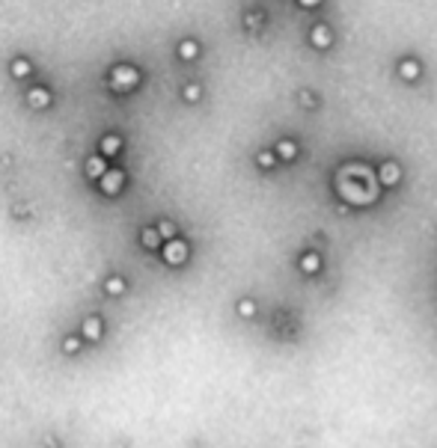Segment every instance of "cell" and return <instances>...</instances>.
I'll return each mask as SVG.
<instances>
[{"mask_svg":"<svg viewBox=\"0 0 437 448\" xmlns=\"http://www.w3.org/2000/svg\"><path fill=\"white\" fill-rule=\"evenodd\" d=\"M101 152L116 155V152H119V137H104V140H101Z\"/></svg>","mask_w":437,"mask_h":448,"instance_id":"obj_7","label":"cell"},{"mask_svg":"<svg viewBox=\"0 0 437 448\" xmlns=\"http://www.w3.org/2000/svg\"><path fill=\"white\" fill-rule=\"evenodd\" d=\"M241 312H244V315H253V303H241Z\"/></svg>","mask_w":437,"mask_h":448,"instance_id":"obj_17","label":"cell"},{"mask_svg":"<svg viewBox=\"0 0 437 448\" xmlns=\"http://www.w3.org/2000/svg\"><path fill=\"white\" fill-rule=\"evenodd\" d=\"M193 54H196V45H193V42H185V45H182V56H187V59H190Z\"/></svg>","mask_w":437,"mask_h":448,"instance_id":"obj_13","label":"cell"},{"mask_svg":"<svg viewBox=\"0 0 437 448\" xmlns=\"http://www.w3.org/2000/svg\"><path fill=\"white\" fill-rule=\"evenodd\" d=\"M137 83V71L131 65H116L113 74H110V86L113 89H125V86H134Z\"/></svg>","mask_w":437,"mask_h":448,"instance_id":"obj_2","label":"cell"},{"mask_svg":"<svg viewBox=\"0 0 437 448\" xmlns=\"http://www.w3.org/2000/svg\"><path fill=\"white\" fill-rule=\"evenodd\" d=\"M402 74H405V77H417V74H420V65H417V62H405V65H402Z\"/></svg>","mask_w":437,"mask_h":448,"instance_id":"obj_11","label":"cell"},{"mask_svg":"<svg viewBox=\"0 0 437 448\" xmlns=\"http://www.w3.org/2000/svg\"><path fill=\"white\" fill-rule=\"evenodd\" d=\"M119 184H122V172H104L101 175V187H104V193H119Z\"/></svg>","mask_w":437,"mask_h":448,"instance_id":"obj_3","label":"cell"},{"mask_svg":"<svg viewBox=\"0 0 437 448\" xmlns=\"http://www.w3.org/2000/svg\"><path fill=\"white\" fill-rule=\"evenodd\" d=\"M312 42H315L318 48H327V45H330V33H327V27H315V30H312Z\"/></svg>","mask_w":437,"mask_h":448,"instance_id":"obj_5","label":"cell"},{"mask_svg":"<svg viewBox=\"0 0 437 448\" xmlns=\"http://www.w3.org/2000/svg\"><path fill=\"white\" fill-rule=\"evenodd\" d=\"M381 178H384V181H396V178H399V169H396V164H387V167L381 169Z\"/></svg>","mask_w":437,"mask_h":448,"instance_id":"obj_9","label":"cell"},{"mask_svg":"<svg viewBox=\"0 0 437 448\" xmlns=\"http://www.w3.org/2000/svg\"><path fill=\"white\" fill-rule=\"evenodd\" d=\"M301 3H304V6H315V3H318V0H301Z\"/></svg>","mask_w":437,"mask_h":448,"instance_id":"obj_18","label":"cell"},{"mask_svg":"<svg viewBox=\"0 0 437 448\" xmlns=\"http://www.w3.org/2000/svg\"><path fill=\"white\" fill-rule=\"evenodd\" d=\"M107 288L116 294V291H122V282H119V279H110V282H107Z\"/></svg>","mask_w":437,"mask_h":448,"instance_id":"obj_16","label":"cell"},{"mask_svg":"<svg viewBox=\"0 0 437 448\" xmlns=\"http://www.w3.org/2000/svg\"><path fill=\"white\" fill-rule=\"evenodd\" d=\"M143 243H146V246H155V243H158V231H155V228H146V231H143Z\"/></svg>","mask_w":437,"mask_h":448,"instance_id":"obj_12","label":"cell"},{"mask_svg":"<svg viewBox=\"0 0 437 448\" xmlns=\"http://www.w3.org/2000/svg\"><path fill=\"white\" fill-rule=\"evenodd\" d=\"M12 71H15L18 77H21V74H27V71H30V65H27V59H15V62H12Z\"/></svg>","mask_w":437,"mask_h":448,"instance_id":"obj_10","label":"cell"},{"mask_svg":"<svg viewBox=\"0 0 437 448\" xmlns=\"http://www.w3.org/2000/svg\"><path fill=\"white\" fill-rule=\"evenodd\" d=\"M354 172H357V181H351L345 172H339V193L348 196L351 202H366V199H372L369 193H375V187H372L369 172H363L360 167H354Z\"/></svg>","mask_w":437,"mask_h":448,"instance_id":"obj_1","label":"cell"},{"mask_svg":"<svg viewBox=\"0 0 437 448\" xmlns=\"http://www.w3.org/2000/svg\"><path fill=\"white\" fill-rule=\"evenodd\" d=\"M30 104L45 107V104H48V92H45V89H30Z\"/></svg>","mask_w":437,"mask_h":448,"instance_id":"obj_8","label":"cell"},{"mask_svg":"<svg viewBox=\"0 0 437 448\" xmlns=\"http://www.w3.org/2000/svg\"><path fill=\"white\" fill-rule=\"evenodd\" d=\"M280 152H283V158H292V155H295V146H292V143H283Z\"/></svg>","mask_w":437,"mask_h":448,"instance_id":"obj_15","label":"cell"},{"mask_svg":"<svg viewBox=\"0 0 437 448\" xmlns=\"http://www.w3.org/2000/svg\"><path fill=\"white\" fill-rule=\"evenodd\" d=\"M86 172L95 175V178L104 175V172H107V169H104V161H101V158H89V161H86Z\"/></svg>","mask_w":437,"mask_h":448,"instance_id":"obj_6","label":"cell"},{"mask_svg":"<svg viewBox=\"0 0 437 448\" xmlns=\"http://www.w3.org/2000/svg\"><path fill=\"white\" fill-rule=\"evenodd\" d=\"M86 336H89V338L98 336V321H89V324H86Z\"/></svg>","mask_w":437,"mask_h":448,"instance_id":"obj_14","label":"cell"},{"mask_svg":"<svg viewBox=\"0 0 437 448\" xmlns=\"http://www.w3.org/2000/svg\"><path fill=\"white\" fill-rule=\"evenodd\" d=\"M167 258H170L173 264H179V261L185 258V243H176V240H173V243L167 246Z\"/></svg>","mask_w":437,"mask_h":448,"instance_id":"obj_4","label":"cell"}]
</instances>
